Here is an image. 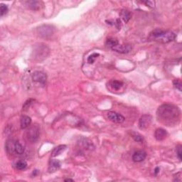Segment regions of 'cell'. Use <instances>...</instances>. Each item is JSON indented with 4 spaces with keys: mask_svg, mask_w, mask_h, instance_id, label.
Returning <instances> with one entry per match:
<instances>
[{
    "mask_svg": "<svg viewBox=\"0 0 182 182\" xmlns=\"http://www.w3.org/2000/svg\"><path fill=\"white\" fill-rule=\"evenodd\" d=\"M157 119L167 126H174L180 119V110L176 106L170 104H164L157 109Z\"/></svg>",
    "mask_w": 182,
    "mask_h": 182,
    "instance_id": "6da1fadb",
    "label": "cell"
},
{
    "mask_svg": "<svg viewBox=\"0 0 182 182\" xmlns=\"http://www.w3.org/2000/svg\"><path fill=\"white\" fill-rule=\"evenodd\" d=\"M176 38V35L171 31H164L160 29H157L150 33L149 39L160 43H169L174 41Z\"/></svg>",
    "mask_w": 182,
    "mask_h": 182,
    "instance_id": "7a4b0ae2",
    "label": "cell"
},
{
    "mask_svg": "<svg viewBox=\"0 0 182 182\" xmlns=\"http://www.w3.org/2000/svg\"><path fill=\"white\" fill-rule=\"evenodd\" d=\"M40 135V128L37 125H34L29 128L27 132V137L31 142H36Z\"/></svg>",
    "mask_w": 182,
    "mask_h": 182,
    "instance_id": "3957f363",
    "label": "cell"
},
{
    "mask_svg": "<svg viewBox=\"0 0 182 182\" xmlns=\"http://www.w3.org/2000/svg\"><path fill=\"white\" fill-rule=\"evenodd\" d=\"M38 34L41 37L48 38L54 34V29L50 25H43L38 29Z\"/></svg>",
    "mask_w": 182,
    "mask_h": 182,
    "instance_id": "277c9868",
    "label": "cell"
},
{
    "mask_svg": "<svg viewBox=\"0 0 182 182\" xmlns=\"http://www.w3.org/2000/svg\"><path fill=\"white\" fill-rule=\"evenodd\" d=\"M49 50L47 46H46L45 45L40 46L34 51L35 54H36V56L35 57V58H37L38 60H43L45 58H46L48 54H49Z\"/></svg>",
    "mask_w": 182,
    "mask_h": 182,
    "instance_id": "5b68a950",
    "label": "cell"
},
{
    "mask_svg": "<svg viewBox=\"0 0 182 182\" xmlns=\"http://www.w3.org/2000/svg\"><path fill=\"white\" fill-rule=\"evenodd\" d=\"M152 122V116L150 115H144L140 117L139 120V128L140 130H145L150 125Z\"/></svg>",
    "mask_w": 182,
    "mask_h": 182,
    "instance_id": "8992f818",
    "label": "cell"
},
{
    "mask_svg": "<svg viewBox=\"0 0 182 182\" xmlns=\"http://www.w3.org/2000/svg\"><path fill=\"white\" fill-rule=\"evenodd\" d=\"M32 80L34 82L39 83L41 84H45L46 83L47 76L45 73L41 71H36L33 73Z\"/></svg>",
    "mask_w": 182,
    "mask_h": 182,
    "instance_id": "52a82bcc",
    "label": "cell"
},
{
    "mask_svg": "<svg viewBox=\"0 0 182 182\" xmlns=\"http://www.w3.org/2000/svg\"><path fill=\"white\" fill-rule=\"evenodd\" d=\"M108 117L110 121L115 123H122L125 121V117L115 112H109L108 113Z\"/></svg>",
    "mask_w": 182,
    "mask_h": 182,
    "instance_id": "ba28073f",
    "label": "cell"
},
{
    "mask_svg": "<svg viewBox=\"0 0 182 182\" xmlns=\"http://www.w3.org/2000/svg\"><path fill=\"white\" fill-rule=\"evenodd\" d=\"M113 51H116V52L120 53V54H128L132 51V46L130 44H122V45H117L116 46L113 47Z\"/></svg>",
    "mask_w": 182,
    "mask_h": 182,
    "instance_id": "9c48e42d",
    "label": "cell"
},
{
    "mask_svg": "<svg viewBox=\"0 0 182 182\" xmlns=\"http://www.w3.org/2000/svg\"><path fill=\"white\" fill-rule=\"evenodd\" d=\"M147 157V153L144 151H137L132 155V160L135 162H141L144 161Z\"/></svg>",
    "mask_w": 182,
    "mask_h": 182,
    "instance_id": "30bf717a",
    "label": "cell"
},
{
    "mask_svg": "<svg viewBox=\"0 0 182 182\" xmlns=\"http://www.w3.org/2000/svg\"><path fill=\"white\" fill-rule=\"evenodd\" d=\"M154 137L157 140L162 141L167 137V132L162 128H158L154 132Z\"/></svg>",
    "mask_w": 182,
    "mask_h": 182,
    "instance_id": "8fae6325",
    "label": "cell"
},
{
    "mask_svg": "<svg viewBox=\"0 0 182 182\" xmlns=\"http://www.w3.org/2000/svg\"><path fill=\"white\" fill-rule=\"evenodd\" d=\"M15 143L14 140H8L5 144V149L7 152L10 154H13L15 153Z\"/></svg>",
    "mask_w": 182,
    "mask_h": 182,
    "instance_id": "7c38bea8",
    "label": "cell"
},
{
    "mask_svg": "<svg viewBox=\"0 0 182 182\" xmlns=\"http://www.w3.org/2000/svg\"><path fill=\"white\" fill-rule=\"evenodd\" d=\"M26 6L32 10H38L40 8V2L38 1H27L25 2Z\"/></svg>",
    "mask_w": 182,
    "mask_h": 182,
    "instance_id": "4fadbf2b",
    "label": "cell"
},
{
    "mask_svg": "<svg viewBox=\"0 0 182 182\" xmlns=\"http://www.w3.org/2000/svg\"><path fill=\"white\" fill-rule=\"evenodd\" d=\"M60 167V162L58 160H51L49 164V172H54L59 169Z\"/></svg>",
    "mask_w": 182,
    "mask_h": 182,
    "instance_id": "5bb4252c",
    "label": "cell"
},
{
    "mask_svg": "<svg viewBox=\"0 0 182 182\" xmlns=\"http://www.w3.org/2000/svg\"><path fill=\"white\" fill-rule=\"evenodd\" d=\"M32 123V119L29 116H23L21 118V129H26L29 127Z\"/></svg>",
    "mask_w": 182,
    "mask_h": 182,
    "instance_id": "9a60e30c",
    "label": "cell"
},
{
    "mask_svg": "<svg viewBox=\"0 0 182 182\" xmlns=\"http://www.w3.org/2000/svg\"><path fill=\"white\" fill-rule=\"evenodd\" d=\"M66 145H59V146L56 147V148L54 149L52 152H51V156H52L53 157H57V156L60 155V154L66 150Z\"/></svg>",
    "mask_w": 182,
    "mask_h": 182,
    "instance_id": "2e32d148",
    "label": "cell"
},
{
    "mask_svg": "<svg viewBox=\"0 0 182 182\" xmlns=\"http://www.w3.org/2000/svg\"><path fill=\"white\" fill-rule=\"evenodd\" d=\"M119 16L125 23H127L130 21V19H131V14L127 10H121V12H119Z\"/></svg>",
    "mask_w": 182,
    "mask_h": 182,
    "instance_id": "e0dca14e",
    "label": "cell"
},
{
    "mask_svg": "<svg viewBox=\"0 0 182 182\" xmlns=\"http://www.w3.org/2000/svg\"><path fill=\"white\" fill-rule=\"evenodd\" d=\"M118 44H119L118 41H117L116 38H110L106 41V46H108V47L111 48V49H113V47L116 46L118 45Z\"/></svg>",
    "mask_w": 182,
    "mask_h": 182,
    "instance_id": "ac0fdd59",
    "label": "cell"
},
{
    "mask_svg": "<svg viewBox=\"0 0 182 182\" xmlns=\"http://www.w3.org/2000/svg\"><path fill=\"white\" fill-rule=\"evenodd\" d=\"M24 152V148L20 144L19 141H16L15 143V153L17 154H22Z\"/></svg>",
    "mask_w": 182,
    "mask_h": 182,
    "instance_id": "d6986e66",
    "label": "cell"
},
{
    "mask_svg": "<svg viewBox=\"0 0 182 182\" xmlns=\"http://www.w3.org/2000/svg\"><path fill=\"white\" fill-rule=\"evenodd\" d=\"M111 86L112 88H114L115 90L118 91V90L120 89L123 86V83L119 81V80H113V81L111 82Z\"/></svg>",
    "mask_w": 182,
    "mask_h": 182,
    "instance_id": "ffe728a7",
    "label": "cell"
},
{
    "mask_svg": "<svg viewBox=\"0 0 182 182\" xmlns=\"http://www.w3.org/2000/svg\"><path fill=\"white\" fill-rule=\"evenodd\" d=\"M27 163L25 161H19L16 164V168L18 170H24L27 168Z\"/></svg>",
    "mask_w": 182,
    "mask_h": 182,
    "instance_id": "44dd1931",
    "label": "cell"
},
{
    "mask_svg": "<svg viewBox=\"0 0 182 182\" xmlns=\"http://www.w3.org/2000/svg\"><path fill=\"white\" fill-rule=\"evenodd\" d=\"M34 102V99H29L28 100H27L24 102L23 107H22V110H23L24 111H27V110H28L29 108L31 107V105H32Z\"/></svg>",
    "mask_w": 182,
    "mask_h": 182,
    "instance_id": "7402d4cb",
    "label": "cell"
},
{
    "mask_svg": "<svg viewBox=\"0 0 182 182\" xmlns=\"http://www.w3.org/2000/svg\"><path fill=\"white\" fill-rule=\"evenodd\" d=\"M132 138L135 139V141H137V142H142L144 141V138L141 135H139V133H137V132H134V133L132 134Z\"/></svg>",
    "mask_w": 182,
    "mask_h": 182,
    "instance_id": "603a6c76",
    "label": "cell"
},
{
    "mask_svg": "<svg viewBox=\"0 0 182 182\" xmlns=\"http://www.w3.org/2000/svg\"><path fill=\"white\" fill-rule=\"evenodd\" d=\"M100 56V54H97V53H94V54L90 55L89 56H88V63L90 64H92L94 63V61L95 60V59Z\"/></svg>",
    "mask_w": 182,
    "mask_h": 182,
    "instance_id": "cb8c5ba5",
    "label": "cell"
},
{
    "mask_svg": "<svg viewBox=\"0 0 182 182\" xmlns=\"http://www.w3.org/2000/svg\"><path fill=\"white\" fill-rule=\"evenodd\" d=\"M8 12V7L6 4H1V7H0V16H3L4 14H6Z\"/></svg>",
    "mask_w": 182,
    "mask_h": 182,
    "instance_id": "d4e9b609",
    "label": "cell"
},
{
    "mask_svg": "<svg viewBox=\"0 0 182 182\" xmlns=\"http://www.w3.org/2000/svg\"><path fill=\"white\" fill-rule=\"evenodd\" d=\"M173 84H174V88H176L177 90H179L180 92H181V91H182V89H181L182 84H181V83L179 80H174V81H173Z\"/></svg>",
    "mask_w": 182,
    "mask_h": 182,
    "instance_id": "484cf974",
    "label": "cell"
},
{
    "mask_svg": "<svg viewBox=\"0 0 182 182\" xmlns=\"http://www.w3.org/2000/svg\"><path fill=\"white\" fill-rule=\"evenodd\" d=\"M141 2L144 4L147 7H150V8H154V7H155V2L154 1L147 0V1H141Z\"/></svg>",
    "mask_w": 182,
    "mask_h": 182,
    "instance_id": "4316f807",
    "label": "cell"
},
{
    "mask_svg": "<svg viewBox=\"0 0 182 182\" xmlns=\"http://www.w3.org/2000/svg\"><path fill=\"white\" fill-rule=\"evenodd\" d=\"M83 146L85 147L86 149H89V150H91L92 148H94V146L93 144H92L91 141H88L87 139H84L83 141Z\"/></svg>",
    "mask_w": 182,
    "mask_h": 182,
    "instance_id": "83f0119b",
    "label": "cell"
},
{
    "mask_svg": "<svg viewBox=\"0 0 182 182\" xmlns=\"http://www.w3.org/2000/svg\"><path fill=\"white\" fill-rule=\"evenodd\" d=\"M176 152H177V156L179 157V160H181V155H182V151H181V145H178L176 147Z\"/></svg>",
    "mask_w": 182,
    "mask_h": 182,
    "instance_id": "f1b7e54d",
    "label": "cell"
},
{
    "mask_svg": "<svg viewBox=\"0 0 182 182\" xmlns=\"http://www.w3.org/2000/svg\"><path fill=\"white\" fill-rule=\"evenodd\" d=\"M159 172V167H157V168L155 169V170H154V174H155L156 175H157V174Z\"/></svg>",
    "mask_w": 182,
    "mask_h": 182,
    "instance_id": "f546056e",
    "label": "cell"
},
{
    "mask_svg": "<svg viewBox=\"0 0 182 182\" xmlns=\"http://www.w3.org/2000/svg\"><path fill=\"white\" fill-rule=\"evenodd\" d=\"M37 173H38V171L37 170H34V172H33V175L36 176V174H37Z\"/></svg>",
    "mask_w": 182,
    "mask_h": 182,
    "instance_id": "4dcf8cb0",
    "label": "cell"
},
{
    "mask_svg": "<svg viewBox=\"0 0 182 182\" xmlns=\"http://www.w3.org/2000/svg\"><path fill=\"white\" fill-rule=\"evenodd\" d=\"M65 181H73V180L71 179H65Z\"/></svg>",
    "mask_w": 182,
    "mask_h": 182,
    "instance_id": "1f68e13d",
    "label": "cell"
}]
</instances>
